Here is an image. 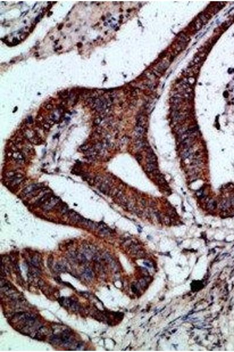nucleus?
I'll return each instance as SVG.
<instances>
[{"instance_id":"f257e3e1","label":"nucleus","mask_w":234,"mask_h":352,"mask_svg":"<svg viewBox=\"0 0 234 352\" xmlns=\"http://www.w3.org/2000/svg\"><path fill=\"white\" fill-rule=\"evenodd\" d=\"M43 185L42 184H32L23 189L22 194L23 196L34 197L41 193V191H43Z\"/></svg>"},{"instance_id":"f03ea898","label":"nucleus","mask_w":234,"mask_h":352,"mask_svg":"<svg viewBox=\"0 0 234 352\" xmlns=\"http://www.w3.org/2000/svg\"><path fill=\"white\" fill-rule=\"evenodd\" d=\"M60 201V200L59 197L52 196L42 206V208L44 211H50L56 207Z\"/></svg>"},{"instance_id":"7ed1b4c3","label":"nucleus","mask_w":234,"mask_h":352,"mask_svg":"<svg viewBox=\"0 0 234 352\" xmlns=\"http://www.w3.org/2000/svg\"><path fill=\"white\" fill-rule=\"evenodd\" d=\"M61 303L74 311L79 310L80 306L76 301L71 298H61Z\"/></svg>"},{"instance_id":"20e7f679","label":"nucleus","mask_w":234,"mask_h":352,"mask_svg":"<svg viewBox=\"0 0 234 352\" xmlns=\"http://www.w3.org/2000/svg\"><path fill=\"white\" fill-rule=\"evenodd\" d=\"M67 215L68 216V218H70V220L71 221H72L73 222L75 223H79L80 224H82V223L84 220V218L82 216H81L73 210H70L68 211Z\"/></svg>"},{"instance_id":"39448f33","label":"nucleus","mask_w":234,"mask_h":352,"mask_svg":"<svg viewBox=\"0 0 234 352\" xmlns=\"http://www.w3.org/2000/svg\"><path fill=\"white\" fill-rule=\"evenodd\" d=\"M99 190L105 195H108L110 193L111 187L110 185V181L107 179H104L101 184L98 186Z\"/></svg>"},{"instance_id":"423d86ee","label":"nucleus","mask_w":234,"mask_h":352,"mask_svg":"<svg viewBox=\"0 0 234 352\" xmlns=\"http://www.w3.org/2000/svg\"><path fill=\"white\" fill-rule=\"evenodd\" d=\"M60 337L61 342H62L63 344L68 346L72 344L73 341L72 339V337H71L70 332L67 331V330L64 331L62 333H61Z\"/></svg>"},{"instance_id":"0eeeda50","label":"nucleus","mask_w":234,"mask_h":352,"mask_svg":"<svg viewBox=\"0 0 234 352\" xmlns=\"http://www.w3.org/2000/svg\"><path fill=\"white\" fill-rule=\"evenodd\" d=\"M52 196L51 192H48V193L45 194L43 196L41 197L35 203V205L36 206H41L44 204Z\"/></svg>"},{"instance_id":"6e6552de","label":"nucleus","mask_w":234,"mask_h":352,"mask_svg":"<svg viewBox=\"0 0 234 352\" xmlns=\"http://www.w3.org/2000/svg\"><path fill=\"white\" fill-rule=\"evenodd\" d=\"M10 183L11 185H20L21 183L23 181V177L21 174H16L11 178H9Z\"/></svg>"},{"instance_id":"1a4fd4ad","label":"nucleus","mask_w":234,"mask_h":352,"mask_svg":"<svg viewBox=\"0 0 234 352\" xmlns=\"http://www.w3.org/2000/svg\"><path fill=\"white\" fill-rule=\"evenodd\" d=\"M97 230H98L100 233L103 235H108L110 234V229L104 223L101 222L97 224Z\"/></svg>"},{"instance_id":"9d476101","label":"nucleus","mask_w":234,"mask_h":352,"mask_svg":"<svg viewBox=\"0 0 234 352\" xmlns=\"http://www.w3.org/2000/svg\"><path fill=\"white\" fill-rule=\"evenodd\" d=\"M12 158L15 161H16L18 164L22 165V164H23V163H24L23 156L22 154L19 151H14V153H12Z\"/></svg>"},{"instance_id":"9b49d317","label":"nucleus","mask_w":234,"mask_h":352,"mask_svg":"<svg viewBox=\"0 0 234 352\" xmlns=\"http://www.w3.org/2000/svg\"><path fill=\"white\" fill-rule=\"evenodd\" d=\"M204 56H205V54H204V53H201V54H200L196 56L195 57V58H194V59L192 61H191V62L190 63V64H189L188 68L193 67V66L195 64L199 63L201 61V59H202L203 58H204Z\"/></svg>"},{"instance_id":"f8f14e48","label":"nucleus","mask_w":234,"mask_h":352,"mask_svg":"<svg viewBox=\"0 0 234 352\" xmlns=\"http://www.w3.org/2000/svg\"><path fill=\"white\" fill-rule=\"evenodd\" d=\"M144 133H145L144 127L136 125V126L135 128V136L137 137H141Z\"/></svg>"},{"instance_id":"ddd939ff","label":"nucleus","mask_w":234,"mask_h":352,"mask_svg":"<svg viewBox=\"0 0 234 352\" xmlns=\"http://www.w3.org/2000/svg\"><path fill=\"white\" fill-rule=\"evenodd\" d=\"M231 205L232 204H231L230 200H225L221 202L219 207L222 210H226V209L230 208Z\"/></svg>"},{"instance_id":"4468645a","label":"nucleus","mask_w":234,"mask_h":352,"mask_svg":"<svg viewBox=\"0 0 234 352\" xmlns=\"http://www.w3.org/2000/svg\"><path fill=\"white\" fill-rule=\"evenodd\" d=\"M147 161L148 163H153L155 164L156 161V156L153 152L149 151L147 155Z\"/></svg>"},{"instance_id":"2eb2a0df","label":"nucleus","mask_w":234,"mask_h":352,"mask_svg":"<svg viewBox=\"0 0 234 352\" xmlns=\"http://www.w3.org/2000/svg\"><path fill=\"white\" fill-rule=\"evenodd\" d=\"M83 275L84 278L87 280H90L93 277V273L90 268L85 269L83 272Z\"/></svg>"},{"instance_id":"dca6fc26","label":"nucleus","mask_w":234,"mask_h":352,"mask_svg":"<svg viewBox=\"0 0 234 352\" xmlns=\"http://www.w3.org/2000/svg\"><path fill=\"white\" fill-rule=\"evenodd\" d=\"M170 101L174 104H179L182 101V96L180 95H176L171 97Z\"/></svg>"},{"instance_id":"f3484780","label":"nucleus","mask_w":234,"mask_h":352,"mask_svg":"<svg viewBox=\"0 0 234 352\" xmlns=\"http://www.w3.org/2000/svg\"><path fill=\"white\" fill-rule=\"evenodd\" d=\"M59 211L61 214H65V215H67V214L68 213V211L70 210H68V208L67 206L65 204H63L62 205L60 206V207L59 208Z\"/></svg>"},{"instance_id":"a211bd4d","label":"nucleus","mask_w":234,"mask_h":352,"mask_svg":"<svg viewBox=\"0 0 234 352\" xmlns=\"http://www.w3.org/2000/svg\"><path fill=\"white\" fill-rule=\"evenodd\" d=\"M146 118L143 115H139L137 118V126H141L144 127V125L146 123Z\"/></svg>"},{"instance_id":"6ab92c4d","label":"nucleus","mask_w":234,"mask_h":352,"mask_svg":"<svg viewBox=\"0 0 234 352\" xmlns=\"http://www.w3.org/2000/svg\"><path fill=\"white\" fill-rule=\"evenodd\" d=\"M30 262L33 266L35 268L39 267L40 265V261L39 258L37 256H34L30 260Z\"/></svg>"},{"instance_id":"aec40b11","label":"nucleus","mask_w":234,"mask_h":352,"mask_svg":"<svg viewBox=\"0 0 234 352\" xmlns=\"http://www.w3.org/2000/svg\"><path fill=\"white\" fill-rule=\"evenodd\" d=\"M193 154V150L191 149L190 147H188L187 149H186L185 150L183 151V154H182V157L185 159H187L190 157Z\"/></svg>"},{"instance_id":"412c9836","label":"nucleus","mask_w":234,"mask_h":352,"mask_svg":"<svg viewBox=\"0 0 234 352\" xmlns=\"http://www.w3.org/2000/svg\"><path fill=\"white\" fill-rule=\"evenodd\" d=\"M55 268L56 269L58 272H65L66 271V266L63 265V264L61 263H58L56 264L55 265Z\"/></svg>"},{"instance_id":"4be33fe9","label":"nucleus","mask_w":234,"mask_h":352,"mask_svg":"<svg viewBox=\"0 0 234 352\" xmlns=\"http://www.w3.org/2000/svg\"><path fill=\"white\" fill-rule=\"evenodd\" d=\"M146 169L148 172H153V171L156 169V166L155 165V164L148 163V165H146Z\"/></svg>"},{"instance_id":"5701e85b","label":"nucleus","mask_w":234,"mask_h":352,"mask_svg":"<svg viewBox=\"0 0 234 352\" xmlns=\"http://www.w3.org/2000/svg\"><path fill=\"white\" fill-rule=\"evenodd\" d=\"M50 341L53 342L54 343L56 344H58L59 343L61 342V337L60 336H58V335H53V336H51L50 338Z\"/></svg>"},{"instance_id":"b1692460","label":"nucleus","mask_w":234,"mask_h":352,"mask_svg":"<svg viewBox=\"0 0 234 352\" xmlns=\"http://www.w3.org/2000/svg\"><path fill=\"white\" fill-rule=\"evenodd\" d=\"M216 207V203L214 200H210L207 204V208L210 210H214Z\"/></svg>"},{"instance_id":"393cba45","label":"nucleus","mask_w":234,"mask_h":352,"mask_svg":"<svg viewBox=\"0 0 234 352\" xmlns=\"http://www.w3.org/2000/svg\"><path fill=\"white\" fill-rule=\"evenodd\" d=\"M203 25V24L201 22V21L200 19H198L197 21H195V29L197 31L199 30L201 28Z\"/></svg>"},{"instance_id":"a878e982","label":"nucleus","mask_w":234,"mask_h":352,"mask_svg":"<svg viewBox=\"0 0 234 352\" xmlns=\"http://www.w3.org/2000/svg\"><path fill=\"white\" fill-rule=\"evenodd\" d=\"M135 145H136V148L137 149H140L141 148H142V147L143 146L144 143H143V142L142 141H141V140H138V141H137V142L136 143Z\"/></svg>"},{"instance_id":"bb28decb","label":"nucleus","mask_w":234,"mask_h":352,"mask_svg":"<svg viewBox=\"0 0 234 352\" xmlns=\"http://www.w3.org/2000/svg\"><path fill=\"white\" fill-rule=\"evenodd\" d=\"M199 19L201 21V22H203V24H206L207 22V21H208L207 17V16H205L204 15H202L200 16Z\"/></svg>"},{"instance_id":"cd10ccee","label":"nucleus","mask_w":234,"mask_h":352,"mask_svg":"<svg viewBox=\"0 0 234 352\" xmlns=\"http://www.w3.org/2000/svg\"><path fill=\"white\" fill-rule=\"evenodd\" d=\"M80 150H81V151H84V152H86L87 151H88V150H89L90 149V146H88V145L85 144V145H83V146H82L81 147H80Z\"/></svg>"},{"instance_id":"c85d7f7f","label":"nucleus","mask_w":234,"mask_h":352,"mask_svg":"<svg viewBox=\"0 0 234 352\" xmlns=\"http://www.w3.org/2000/svg\"><path fill=\"white\" fill-rule=\"evenodd\" d=\"M59 96L62 98H66L68 96V92L67 91H62L59 93Z\"/></svg>"},{"instance_id":"c756f323","label":"nucleus","mask_w":234,"mask_h":352,"mask_svg":"<svg viewBox=\"0 0 234 352\" xmlns=\"http://www.w3.org/2000/svg\"><path fill=\"white\" fill-rule=\"evenodd\" d=\"M102 122V118L99 117L96 118L95 120L94 121V123L95 124V125H99L101 123V122Z\"/></svg>"},{"instance_id":"7c9ffc66","label":"nucleus","mask_w":234,"mask_h":352,"mask_svg":"<svg viewBox=\"0 0 234 352\" xmlns=\"http://www.w3.org/2000/svg\"><path fill=\"white\" fill-rule=\"evenodd\" d=\"M52 108H53V105L52 104L49 103V104H47L46 105V109H47V110H50V109H52Z\"/></svg>"},{"instance_id":"2f4dec72","label":"nucleus","mask_w":234,"mask_h":352,"mask_svg":"<svg viewBox=\"0 0 234 352\" xmlns=\"http://www.w3.org/2000/svg\"><path fill=\"white\" fill-rule=\"evenodd\" d=\"M50 126H50V125H49L48 123H45V124L43 125V127H44L45 129H50Z\"/></svg>"},{"instance_id":"473e14b6","label":"nucleus","mask_w":234,"mask_h":352,"mask_svg":"<svg viewBox=\"0 0 234 352\" xmlns=\"http://www.w3.org/2000/svg\"><path fill=\"white\" fill-rule=\"evenodd\" d=\"M28 34H27V33H26V34H22V35H20V38H21V39L23 40V39H24L26 37H27L28 36Z\"/></svg>"},{"instance_id":"72a5a7b5","label":"nucleus","mask_w":234,"mask_h":352,"mask_svg":"<svg viewBox=\"0 0 234 352\" xmlns=\"http://www.w3.org/2000/svg\"><path fill=\"white\" fill-rule=\"evenodd\" d=\"M13 42H14V44H18V42H19V40L17 38H15L13 39Z\"/></svg>"},{"instance_id":"f704fd0d","label":"nucleus","mask_w":234,"mask_h":352,"mask_svg":"<svg viewBox=\"0 0 234 352\" xmlns=\"http://www.w3.org/2000/svg\"><path fill=\"white\" fill-rule=\"evenodd\" d=\"M32 122H33V120H32V117H30H30H28V123H32Z\"/></svg>"},{"instance_id":"c9c22d12","label":"nucleus","mask_w":234,"mask_h":352,"mask_svg":"<svg viewBox=\"0 0 234 352\" xmlns=\"http://www.w3.org/2000/svg\"><path fill=\"white\" fill-rule=\"evenodd\" d=\"M41 15H39L37 16V17L36 18V19H35V21H36V22H39V20H40V18H41Z\"/></svg>"},{"instance_id":"e433bc0d","label":"nucleus","mask_w":234,"mask_h":352,"mask_svg":"<svg viewBox=\"0 0 234 352\" xmlns=\"http://www.w3.org/2000/svg\"><path fill=\"white\" fill-rule=\"evenodd\" d=\"M51 14H52V12H50V13H49L48 14V16H50V15H51Z\"/></svg>"},{"instance_id":"4c0bfd02","label":"nucleus","mask_w":234,"mask_h":352,"mask_svg":"<svg viewBox=\"0 0 234 352\" xmlns=\"http://www.w3.org/2000/svg\"><path fill=\"white\" fill-rule=\"evenodd\" d=\"M61 27H62V26H61V25H60L59 27L58 30H60V28H61Z\"/></svg>"},{"instance_id":"58836bf2","label":"nucleus","mask_w":234,"mask_h":352,"mask_svg":"<svg viewBox=\"0 0 234 352\" xmlns=\"http://www.w3.org/2000/svg\"><path fill=\"white\" fill-rule=\"evenodd\" d=\"M53 38H54V37H50V39H53Z\"/></svg>"}]
</instances>
